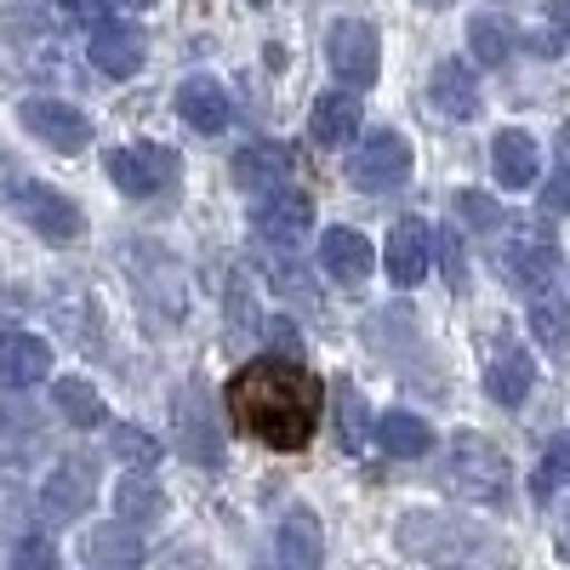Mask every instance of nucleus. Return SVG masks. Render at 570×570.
Wrapping results in <instances>:
<instances>
[{
    "mask_svg": "<svg viewBox=\"0 0 570 570\" xmlns=\"http://www.w3.org/2000/svg\"><path fill=\"white\" fill-rule=\"evenodd\" d=\"M177 428H183V451L195 462H217L223 456V428L212 422V411H206V400L195 389L177 400Z\"/></svg>",
    "mask_w": 570,
    "mask_h": 570,
    "instance_id": "23",
    "label": "nucleus"
},
{
    "mask_svg": "<svg viewBox=\"0 0 570 570\" xmlns=\"http://www.w3.org/2000/svg\"><path fill=\"white\" fill-rule=\"evenodd\" d=\"M115 513L126 519H160L166 513V497H160V485L155 480H142V473H126V480L115 485Z\"/></svg>",
    "mask_w": 570,
    "mask_h": 570,
    "instance_id": "28",
    "label": "nucleus"
},
{
    "mask_svg": "<svg viewBox=\"0 0 570 570\" xmlns=\"http://www.w3.org/2000/svg\"><path fill=\"white\" fill-rule=\"evenodd\" d=\"M12 570H63V559H58L52 537H23L12 553Z\"/></svg>",
    "mask_w": 570,
    "mask_h": 570,
    "instance_id": "32",
    "label": "nucleus"
},
{
    "mask_svg": "<svg viewBox=\"0 0 570 570\" xmlns=\"http://www.w3.org/2000/svg\"><path fill=\"white\" fill-rule=\"evenodd\" d=\"M80 553L91 559V570H137L142 564V537L126 525V519H115V525L86 531Z\"/></svg>",
    "mask_w": 570,
    "mask_h": 570,
    "instance_id": "21",
    "label": "nucleus"
},
{
    "mask_svg": "<svg viewBox=\"0 0 570 570\" xmlns=\"http://www.w3.org/2000/svg\"><path fill=\"white\" fill-rule=\"evenodd\" d=\"M274 559H279V570H320V564H325V531H320V519H314L308 508H297V513L279 519Z\"/></svg>",
    "mask_w": 570,
    "mask_h": 570,
    "instance_id": "14",
    "label": "nucleus"
},
{
    "mask_svg": "<svg viewBox=\"0 0 570 570\" xmlns=\"http://www.w3.org/2000/svg\"><path fill=\"white\" fill-rule=\"evenodd\" d=\"M491 171H497L502 188H531L537 171H542L537 137H531V131H497V142H491Z\"/></svg>",
    "mask_w": 570,
    "mask_h": 570,
    "instance_id": "20",
    "label": "nucleus"
},
{
    "mask_svg": "<svg viewBox=\"0 0 570 570\" xmlns=\"http://www.w3.org/2000/svg\"><path fill=\"white\" fill-rule=\"evenodd\" d=\"M440 263H445V274H451V285H462V240H456V228H445L440 234Z\"/></svg>",
    "mask_w": 570,
    "mask_h": 570,
    "instance_id": "36",
    "label": "nucleus"
},
{
    "mask_svg": "<svg viewBox=\"0 0 570 570\" xmlns=\"http://www.w3.org/2000/svg\"><path fill=\"white\" fill-rule=\"evenodd\" d=\"M456 217L468 223V228H497L502 223V206L491 200V195H480V188H462V195H456Z\"/></svg>",
    "mask_w": 570,
    "mask_h": 570,
    "instance_id": "31",
    "label": "nucleus"
},
{
    "mask_svg": "<svg viewBox=\"0 0 570 570\" xmlns=\"http://www.w3.org/2000/svg\"><path fill=\"white\" fill-rule=\"evenodd\" d=\"M445 473H451V485H456L468 502H485V508L508 502V485H513L508 456H502L485 434H456V440H451Z\"/></svg>",
    "mask_w": 570,
    "mask_h": 570,
    "instance_id": "2",
    "label": "nucleus"
},
{
    "mask_svg": "<svg viewBox=\"0 0 570 570\" xmlns=\"http://www.w3.org/2000/svg\"><path fill=\"white\" fill-rule=\"evenodd\" d=\"M502 274L513 285H525V292H548V285L559 279V246H553V234L542 223H519L508 234V252H502Z\"/></svg>",
    "mask_w": 570,
    "mask_h": 570,
    "instance_id": "5",
    "label": "nucleus"
},
{
    "mask_svg": "<svg viewBox=\"0 0 570 570\" xmlns=\"http://www.w3.org/2000/svg\"><path fill=\"white\" fill-rule=\"evenodd\" d=\"M337 422H343V445L360 451L365 445V405H360V394H343L337 400Z\"/></svg>",
    "mask_w": 570,
    "mask_h": 570,
    "instance_id": "33",
    "label": "nucleus"
},
{
    "mask_svg": "<svg viewBox=\"0 0 570 570\" xmlns=\"http://www.w3.org/2000/svg\"><path fill=\"white\" fill-rule=\"evenodd\" d=\"M252 7H268V0H252Z\"/></svg>",
    "mask_w": 570,
    "mask_h": 570,
    "instance_id": "40",
    "label": "nucleus"
},
{
    "mask_svg": "<svg viewBox=\"0 0 570 570\" xmlns=\"http://www.w3.org/2000/svg\"><path fill=\"white\" fill-rule=\"evenodd\" d=\"M468 52L480 58L485 69H502L513 58V23L497 18V12H480V18L468 23Z\"/></svg>",
    "mask_w": 570,
    "mask_h": 570,
    "instance_id": "26",
    "label": "nucleus"
},
{
    "mask_svg": "<svg viewBox=\"0 0 570 570\" xmlns=\"http://www.w3.org/2000/svg\"><path fill=\"white\" fill-rule=\"evenodd\" d=\"M325 58H331V75L348 91H365L376 80V63H383V46H376V29L365 18H343V23H331Z\"/></svg>",
    "mask_w": 570,
    "mask_h": 570,
    "instance_id": "6",
    "label": "nucleus"
},
{
    "mask_svg": "<svg viewBox=\"0 0 570 570\" xmlns=\"http://www.w3.org/2000/svg\"><path fill=\"white\" fill-rule=\"evenodd\" d=\"M360 120H365V109H360L354 91H325V98L314 104V115H308V131H314L320 149H348V142L360 137Z\"/></svg>",
    "mask_w": 570,
    "mask_h": 570,
    "instance_id": "18",
    "label": "nucleus"
},
{
    "mask_svg": "<svg viewBox=\"0 0 570 570\" xmlns=\"http://www.w3.org/2000/svg\"><path fill=\"white\" fill-rule=\"evenodd\" d=\"M285 149L279 142H252V149L234 155V183L246 188V195H274V188H285Z\"/></svg>",
    "mask_w": 570,
    "mask_h": 570,
    "instance_id": "22",
    "label": "nucleus"
},
{
    "mask_svg": "<svg viewBox=\"0 0 570 570\" xmlns=\"http://www.w3.org/2000/svg\"><path fill=\"white\" fill-rule=\"evenodd\" d=\"M109 183L131 200H155L171 183V155L155 149V142H142V149H115L109 155Z\"/></svg>",
    "mask_w": 570,
    "mask_h": 570,
    "instance_id": "11",
    "label": "nucleus"
},
{
    "mask_svg": "<svg viewBox=\"0 0 570 570\" xmlns=\"http://www.w3.org/2000/svg\"><path fill=\"white\" fill-rule=\"evenodd\" d=\"M570 485V434H559L553 445H548V456L537 462V473H531V491L537 497H553V491H564Z\"/></svg>",
    "mask_w": 570,
    "mask_h": 570,
    "instance_id": "29",
    "label": "nucleus"
},
{
    "mask_svg": "<svg viewBox=\"0 0 570 570\" xmlns=\"http://www.w3.org/2000/svg\"><path fill=\"white\" fill-rule=\"evenodd\" d=\"M52 376V343L35 331H7L0 337V389H35Z\"/></svg>",
    "mask_w": 570,
    "mask_h": 570,
    "instance_id": "13",
    "label": "nucleus"
},
{
    "mask_svg": "<svg viewBox=\"0 0 570 570\" xmlns=\"http://www.w3.org/2000/svg\"><path fill=\"white\" fill-rule=\"evenodd\" d=\"M126 7H155V0H126Z\"/></svg>",
    "mask_w": 570,
    "mask_h": 570,
    "instance_id": "39",
    "label": "nucleus"
},
{
    "mask_svg": "<svg viewBox=\"0 0 570 570\" xmlns=\"http://www.w3.org/2000/svg\"><path fill=\"white\" fill-rule=\"evenodd\" d=\"M142 29H131V23H98L91 29V63H98V75H109V80H131L137 69H142Z\"/></svg>",
    "mask_w": 570,
    "mask_h": 570,
    "instance_id": "16",
    "label": "nucleus"
},
{
    "mask_svg": "<svg viewBox=\"0 0 570 570\" xmlns=\"http://www.w3.org/2000/svg\"><path fill=\"white\" fill-rule=\"evenodd\" d=\"M405 177H411V142L400 131H371V142L348 160V183L365 195H394Z\"/></svg>",
    "mask_w": 570,
    "mask_h": 570,
    "instance_id": "7",
    "label": "nucleus"
},
{
    "mask_svg": "<svg viewBox=\"0 0 570 570\" xmlns=\"http://www.w3.org/2000/svg\"><path fill=\"white\" fill-rule=\"evenodd\" d=\"M548 29H553V46H570V0H548Z\"/></svg>",
    "mask_w": 570,
    "mask_h": 570,
    "instance_id": "37",
    "label": "nucleus"
},
{
    "mask_svg": "<svg viewBox=\"0 0 570 570\" xmlns=\"http://www.w3.org/2000/svg\"><path fill=\"white\" fill-rule=\"evenodd\" d=\"M115 456H126L131 468H155L160 462V440L142 434V428H131V422H120L115 428Z\"/></svg>",
    "mask_w": 570,
    "mask_h": 570,
    "instance_id": "30",
    "label": "nucleus"
},
{
    "mask_svg": "<svg viewBox=\"0 0 570 570\" xmlns=\"http://www.w3.org/2000/svg\"><path fill=\"white\" fill-rule=\"evenodd\" d=\"M531 389H537V360H531V348H519L513 337H502V343L491 348V360H485V394L513 411V405L531 400Z\"/></svg>",
    "mask_w": 570,
    "mask_h": 570,
    "instance_id": "12",
    "label": "nucleus"
},
{
    "mask_svg": "<svg viewBox=\"0 0 570 570\" xmlns=\"http://www.w3.org/2000/svg\"><path fill=\"white\" fill-rule=\"evenodd\" d=\"M531 331H537V343H542V348L570 354V303L553 297V292H542V297L531 303Z\"/></svg>",
    "mask_w": 570,
    "mask_h": 570,
    "instance_id": "27",
    "label": "nucleus"
},
{
    "mask_svg": "<svg viewBox=\"0 0 570 570\" xmlns=\"http://www.w3.org/2000/svg\"><path fill=\"white\" fill-rule=\"evenodd\" d=\"M376 445H383L389 456H428L434 451V428H428L422 416H411V411H389L383 422H376Z\"/></svg>",
    "mask_w": 570,
    "mask_h": 570,
    "instance_id": "24",
    "label": "nucleus"
},
{
    "mask_svg": "<svg viewBox=\"0 0 570 570\" xmlns=\"http://www.w3.org/2000/svg\"><path fill=\"white\" fill-rule=\"evenodd\" d=\"M320 383L292 360H252L228 383V416L268 451H303L320 434Z\"/></svg>",
    "mask_w": 570,
    "mask_h": 570,
    "instance_id": "1",
    "label": "nucleus"
},
{
    "mask_svg": "<svg viewBox=\"0 0 570 570\" xmlns=\"http://www.w3.org/2000/svg\"><path fill=\"white\" fill-rule=\"evenodd\" d=\"M428 98H434V109L445 120H473L480 115V75H473L462 58H445L434 69V80H428Z\"/></svg>",
    "mask_w": 570,
    "mask_h": 570,
    "instance_id": "17",
    "label": "nucleus"
},
{
    "mask_svg": "<svg viewBox=\"0 0 570 570\" xmlns=\"http://www.w3.org/2000/svg\"><path fill=\"white\" fill-rule=\"evenodd\" d=\"M58 7H63V18H75V23H91V29H98V23H109V0H58Z\"/></svg>",
    "mask_w": 570,
    "mask_h": 570,
    "instance_id": "34",
    "label": "nucleus"
},
{
    "mask_svg": "<svg viewBox=\"0 0 570 570\" xmlns=\"http://www.w3.org/2000/svg\"><path fill=\"white\" fill-rule=\"evenodd\" d=\"M12 212L40 234V240H52V246H69V240L86 234L80 206L63 195V188H52V183H18L12 188Z\"/></svg>",
    "mask_w": 570,
    "mask_h": 570,
    "instance_id": "3",
    "label": "nucleus"
},
{
    "mask_svg": "<svg viewBox=\"0 0 570 570\" xmlns=\"http://www.w3.org/2000/svg\"><path fill=\"white\" fill-rule=\"evenodd\" d=\"M52 405L75 422V428H104L109 422V405H104V394L86 383V376H58L52 383Z\"/></svg>",
    "mask_w": 570,
    "mask_h": 570,
    "instance_id": "25",
    "label": "nucleus"
},
{
    "mask_svg": "<svg viewBox=\"0 0 570 570\" xmlns=\"http://www.w3.org/2000/svg\"><path fill=\"white\" fill-rule=\"evenodd\" d=\"M428 263H434V234H428V223L422 217H400L394 234H389V246H383L389 279L400 285V292H411V285L428 279Z\"/></svg>",
    "mask_w": 570,
    "mask_h": 570,
    "instance_id": "9",
    "label": "nucleus"
},
{
    "mask_svg": "<svg viewBox=\"0 0 570 570\" xmlns=\"http://www.w3.org/2000/svg\"><path fill=\"white\" fill-rule=\"evenodd\" d=\"M416 7H434L440 12V7H451V0H416Z\"/></svg>",
    "mask_w": 570,
    "mask_h": 570,
    "instance_id": "38",
    "label": "nucleus"
},
{
    "mask_svg": "<svg viewBox=\"0 0 570 570\" xmlns=\"http://www.w3.org/2000/svg\"><path fill=\"white\" fill-rule=\"evenodd\" d=\"M320 263H325V274H331V279L360 285V279L371 274L376 252H371V240H365L360 228H325V234H320Z\"/></svg>",
    "mask_w": 570,
    "mask_h": 570,
    "instance_id": "19",
    "label": "nucleus"
},
{
    "mask_svg": "<svg viewBox=\"0 0 570 570\" xmlns=\"http://www.w3.org/2000/svg\"><path fill=\"white\" fill-rule=\"evenodd\" d=\"M542 212H548V217L570 212V166H564V171H559V177H553V183L542 188Z\"/></svg>",
    "mask_w": 570,
    "mask_h": 570,
    "instance_id": "35",
    "label": "nucleus"
},
{
    "mask_svg": "<svg viewBox=\"0 0 570 570\" xmlns=\"http://www.w3.org/2000/svg\"><path fill=\"white\" fill-rule=\"evenodd\" d=\"M177 115L195 126L200 137H217L228 120H234V104H228V91L212 80V75H188L177 86Z\"/></svg>",
    "mask_w": 570,
    "mask_h": 570,
    "instance_id": "15",
    "label": "nucleus"
},
{
    "mask_svg": "<svg viewBox=\"0 0 570 570\" xmlns=\"http://www.w3.org/2000/svg\"><path fill=\"white\" fill-rule=\"evenodd\" d=\"M91 502H98V462L91 456H58L52 468H46L40 513L52 519V525H69V519H80Z\"/></svg>",
    "mask_w": 570,
    "mask_h": 570,
    "instance_id": "4",
    "label": "nucleus"
},
{
    "mask_svg": "<svg viewBox=\"0 0 570 570\" xmlns=\"http://www.w3.org/2000/svg\"><path fill=\"white\" fill-rule=\"evenodd\" d=\"M252 228H257V240H268V246H279V252H292L303 234L314 228V206H308L303 195H285V188H274V195H257Z\"/></svg>",
    "mask_w": 570,
    "mask_h": 570,
    "instance_id": "10",
    "label": "nucleus"
},
{
    "mask_svg": "<svg viewBox=\"0 0 570 570\" xmlns=\"http://www.w3.org/2000/svg\"><path fill=\"white\" fill-rule=\"evenodd\" d=\"M18 120H23L29 137L52 142L58 155H75V149H86V142H91V120L75 104H63V98H23L18 104Z\"/></svg>",
    "mask_w": 570,
    "mask_h": 570,
    "instance_id": "8",
    "label": "nucleus"
}]
</instances>
